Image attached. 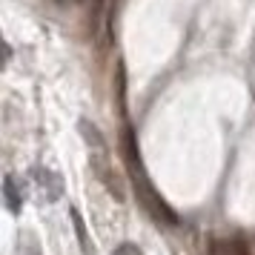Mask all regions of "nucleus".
Instances as JSON below:
<instances>
[{"instance_id": "2", "label": "nucleus", "mask_w": 255, "mask_h": 255, "mask_svg": "<svg viewBox=\"0 0 255 255\" xmlns=\"http://www.w3.org/2000/svg\"><path fill=\"white\" fill-rule=\"evenodd\" d=\"M32 178H35V186L40 198H46V201H58L63 195V178L58 172H52V169H43V166H35L32 169Z\"/></svg>"}, {"instance_id": "5", "label": "nucleus", "mask_w": 255, "mask_h": 255, "mask_svg": "<svg viewBox=\"0 0 255 255\" xmlns=\"http://www.w3.org/2000/svg\"><path fill=\"white\" fill-rule=\"evenodd\" d=\"M115 255H143V253H140V247H138V244H121V247H118V250H115Z\"/></svg>"}, {"instance_id": "3", "label": "nucleus", "mask_w": 255, "mask_h": 255, "mask_svg": "<svg viewBox=\"0 0 255 255\" xmlns=\"http://www.w3.org/2000/svg\"><path fill=\"white\" fill-rule=\"evenodd\" d=\"M3 201H6V207H9L12 215H17L20 207H23V195H20V189H17V184H14L12 175L3 178Z\"/></svg>"}, {"instance_id": "4", "label": "nucleus", "mask_w": 255, "mask_h": 255, "mask_svg": "<svg viewBox=\"0 0 255 255\" xmlns=\"http://www.w3.org/2000/svg\"><path fill=\"white\" fill-rule=\"evenodd\" d=\"M72 224H75V235H78V244H81V253L83 255H98L95 253V241H89V232H86V224H83L81 212L78 209H69Z\"/></svg>"}, {"instance_id": "1", "label": "nucleus", "mask_w": 255, "mask_h": 255, "mask_svg": "<svg viewBox=\"0 0 255 255\" xmlns=\"http://www.w3.org/2000/svg\"><path fill=\"white\" fill-rule=\"evenodd\" d=\"M124 161H127L129 181H132V189H135V195H138V204L146 209L155 221L175 227V224H178V215H175L172 209H169V204H166V201L155 192L149 175H146L143 163H140V152H138V143H135L132 129H127V132H124Z\"/></svg>"}]
</instances>
